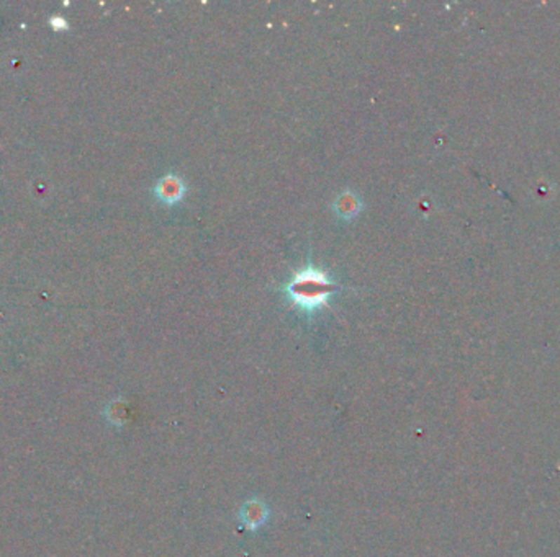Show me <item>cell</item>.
I'll use <instances>...</instances> for the list:
<instances>
[{
  "label": "cell",
  "mask_w": 560,
  "mask_h": 557,
  "mask_svg": "<svg viewBox=\"0 0 560 557\" xmlns=\"http://www.w3.org/2000/svg\"><path fill=\"white\" fill-rule=\"evenodd\" d=\"M334 291V281L323 270L314 267L302 268L285 286V294L290 303L305 314H313L321 309Z\"/></svg>",
  "instance_id": "1"
},
{
  "label": "cell",
  "mask_w": 560,
  "mask_h": 557,
  "mask_svg": "<svg viewBox=\"0 0 560 557\" xmlns=\"http://www.w3.org/2000/svg\"><path fill=\"white\" fill-rule=\"evenodd\" d=\"M154 193L157 196V200L162 201V203L175 205L184 198L185 184L182 181L180 177H177L174 174H167L157 181Z\"/></svg>",
  "instance_id": "2"
},
{
  "label": "cell",
  "mask_w": 560,
  "mask_h": 557,
  "mask_svg": "<svg viewBox=\"0 0 560 557\" xmlns=\"http://www.w3.org/2000/svg\"><path fill=\"white\" fill-rule=\"evenodd\" d=\"M334 213H336L341 219H352L361 213L362 203L361 198L354 193V191H342L341 195L334 200Z\"/></svg>",
  "instance_id": "3"
}]
</instances>
